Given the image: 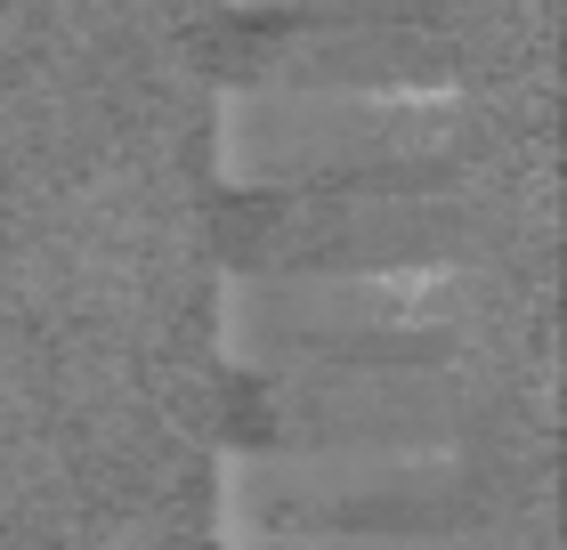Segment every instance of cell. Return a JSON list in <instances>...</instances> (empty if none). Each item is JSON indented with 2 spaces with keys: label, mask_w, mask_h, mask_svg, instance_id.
Segmentation results:
<instances>
[{
  "label": "cell",
  "mask_w": 567,
  "mask_h": 550,
  "mask_svg": "<svg viewBox=\"0 0 567 550\" xmlns=\"http://www.w3.org/2000/svg\"><path fill=\"white\" fill-rule=\"evenodd\" d=\"M462 73V49L422 9L405 17H292V24H244L227 41V82H276V90H341V82H430Z\"/></svg>",
  "instance_id": "cell-6"
},
{
  "label": "cell",
  "mask_w": 567,
  "mask_h": 550,
  "mask_svg": "<svg viewBox=\"0 0 567 550\" xmlns=\"http://www.w3.org/2000/svg\"><path fill=\"white\" fill-rule=\"evenodd\" d=\"M486 518L478 437H373V445H227L212 535L219 550H276L308 535H390Z\"/></svg>",
  "instance_id": "cell-3"
},
{
  "label": "cell",
  "mask_w": 567,
  "mask_h": 550,
  "mask_svg": "<svg viewBox=\"0 0 567 550\" xmlns=\"http://www.w3.org/2000/svg\"><path fill=\"white\" fill-rule=\"evenodd\" d=\"M251 24H292V17H405V9H430V0H219Z\"/></svg>",
  "instance_id": "cell-8"
},
{
  "label": "cell",
  "mask_w": 567,
  "mask_h": 550,
  "mask_svg": "<svg viewBox=\"0 0 567 550\" xmlns=\"http://www.w3.org/2000/svg\"><path fill=\"white\" fill-rule=\"evenodd\" d=\"M471 146H478V90L462 73L341 82V90L219 82L212 97V170L219 187H236V203L462 178Z\"/></svg>",
  "instance_id": "cell-1"
},
{
  "label": "cell",
  "mask_w": 567,
  "mask_h": 550,
  "mask_svg": "<svg viewBox=\"0 0 567 550\" xmlns=\"http://www.w3.org/2000/svg\"><path fill=\"white\" fill-rule=\"evenodd\" d=\"M486 316H495L486 259L219 276V356L236 381H276V373H308V364L471 356Z\"/></svg>",
  "instance_id": "cell-2"
},
{
  "label": "cell",
  "mask_w": 567,
  "mask_h": 550,
  "mask_svg": "<svg viewBox=\"0 0 567 550\" xmlns=\"http://www.w3.org/2000/svg\"><path fill=\"white\" fill-rule=\"evenodd\" d=\"M486 381L471 356L308 364L244 381V445H373V437H478Z\"/></svg>",
  "instance_id": "cell-5"
},
{
  "label": "cell",
  "mask_w": 567,
  "mask_h": 550,
  "mask_svg": "<svg viewBox=\"0 0 567 550\" xmlns=\"http://www.w3.org/2000/svg\"><path fill=\"white\" fill-rule=\"evenodd\" d=\"M276 550H544L527 535L495 527V518H462V527H390V535H308Z\"/></svg>",
  "instance_id": "cell-7"
},
{
  "label": "cell",
  "mask_w": 567,
  "mask_h": 550,
  "mask_svg": "<svg viewBox=\"0 0 567 550\" xmlns=\"http://www.w3.org/2000/svg\"><path fill=\"white\" fill-rule=\"evenodd\" d=\"M227 268H422V259H486L495 211L462 178L405 187H324V195H251L219 227Z\"/></svg>",
  "instance_id": "cell-4"
}]
</instances>
